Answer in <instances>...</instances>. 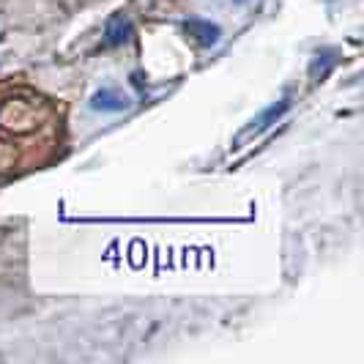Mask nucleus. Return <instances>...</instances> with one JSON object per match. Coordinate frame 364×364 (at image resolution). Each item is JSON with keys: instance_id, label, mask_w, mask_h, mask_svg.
<instances>
[{"instance_id": "f03ea898", "label": "nucleus", "mask_w": 364, "mask_h": 364, "mask_svg": "<svg viewBox=\"0 0 364 364\" xmlns=\"http://www.w3.org/2000/svg\"><path fill=\"white\" fill-rule=\"evenodd\" d=\"M291 107V99H279L277 105H272L269 109H263V115H257L255 121L250 124V127L241 132V137H247V134H260V132H266V129H272L285 112Z\"/></svg>"}, {"instance_id": "f257e3e1", "label": "nucleus", "mask_w": 364, "mask_h": 364, "mask_svg": "<svg viewBox=\"0 0 364 364\" xmlns=\"http://www.w3.org/2000/svg\"><path fill=\"white\" fill-rule=\"evenodd\" d=\"M129 105H132V99L118 88H99L88 102L93 112H124L129 109Z\"/></svg>"}, {"instance_id": "39448f33", "label": "nucleus", "mask_w": 364, "mask_h": 364, "mask_svg": "<svg viewBox=\"0 0 364 364\" xmlns=\"http://www.w3.org/2000/svg\"><path fill=\"white\" fill-rule=\"evenodd\" d=\"M238 3H244V0H238Z\"/></svg>"}, {"instance_id": "7ed1b4c3", "label": "nucleus", "mask_w": 364, "mask_h": 364, "mask_svg": "<svg viewBox=\"0 0 364 364\" xmlns=\"http://www.w3.org/2000/svg\"><path fill=\"white\" fill-rule=\"evenodd\" d=\"M132 36V22L124 17H115L107 22V31H105V41H107L109 47H118V44H124L129 41Z\"/></svg>"}, {"instance_id": "20e7f679", "label": "nucleus", "mask_w": 364, "mask_h": 364, "mask_svg": "<svg viewBox=\"0 0 364 364\" xmlns=\"http://www.w3.org/2000/svg\"><path fill=\"white\" fill-rule=\"evenodd\" d=\"M186 28L198 36V41H200L203 47H211V44H217L219 41V28L217 25H211V22H205V19H192Z\"/></svg>"}]
</instances>
